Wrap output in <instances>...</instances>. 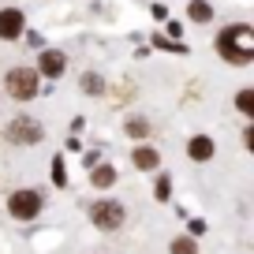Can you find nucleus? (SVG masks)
Wrapping results in <instances>:
<instances>
[{
    "label": "nucleus",
    "mask_w": 254,
    "mask_h": 254,
    "mask_svg": "<svg viewBox=\"0 0 254 254\" xmlns=\"http://www.w3.org/2000/svg\"><path fill=\"white\" fill-rule=\"evenodd\" d=\"M217 53L228 64H236V67H247V64L254 60V30L247 23L224 26V30L217 34Z\"/></svg>",
    "instance_id": "obj_1"
},
{
    "label": "nucleus",
    "mask_w": 254,
    "mask_h": 254,
    "mask_svg": "<svg viewBox=\"0 0 254 254\" xmlns=\"http://www.w3.org/2000/svg\"><path fill=\"white\" fill-rule=\"evenodd\" d=\"M187 15L194 19V23H209V19H213V8H209L206 0H190V4H187Z\"/></svg>",
    "instance_id": "obj_11"
},
{
    "label": "nucleus",
    "mask_w": 254,
    "mask_h": 254,
    "mask_svg": "<svg viewBox=\"0 0 254 254\" xmlns=\"http://www.w3.org/2000/svg\"><path fill=\"white\" fill-rule=\"evenodd\" d=\"M127 135L131 138H146L150 135V124H146V120H127Z\"/></svg>",
    "instance_id": "obj_14"
},
{
    "label": "nucleus",
    "mask_w": 254,
    "mask_h": 254,
    "mask_svg": "<svg viewBox=\"0 0 254 254\" xmlns=\"http://www.w3.org/2000/svg\"><path fill=\"white\" fill-rule=\"evenodd\" d=\"M194 251H198L194 239H176V243H172V254H194Z\"/></svg>",
    "instance_id": "obj_15"
},
{
    "label": "nucleus",
    "mask_w": 254,
    "mask_h": 254,
    "mask_svg": "<svg viewBox=\"0 0 254 254\" xmlns=\"http://www.w3.org/2000/svg\"><path fill=\"white\" fill-rule=\"evenodd\" d=\"M8 138H11V142H19V146H34V142L45 138V127H41L34 116H19L15 124L8 127Z\"/></svg>",
    "instance_id": "obj_5"
},
{
    "label": "nucleus",
    "mask_w": 254,
    "mask_h": 254,
    "mask_svg": "<svg viewBox=\"0 0 254 254\" xmlns=\"http://www.w3.org/2000/svg\"><path fill=\"white\" fill-rule=\"evenodd\" d=\"M90 183H94V187H112V183H116V168L112 165H97L94 172H90Z\"/></svg>",
    "instance_id": "obj_10"
},
{
    "label": "nucleus",
    "mask_w": 254,
    "mask_h": 254,
    "mask_svg": "<svg viewBox=\"0 0 254 254\" xmlns=\"http://www.w3.org/2000/svg\"><path fill=\"white\" fill-rule=\"evenodd\" d=\"M4 90H8V97H15V101H34L38 90H41L38 71H30V67H11V71L4 75Z\"/></svg>",
    "instance_id": "obj_2"
},
{
    "label": "nucleus",
    "mask_w": 254,
    "mask_h": 254,
    "mask_svg": "<svg viewBox=\"0 0 254 254\" xmlns=\"http://www.w3.org/2000/svg\"><path fill=\"white\" fill-rule=\"evenodd\" d=\"M124 206H120V202H112V198H101V202H94V206H90V221L97 224V228L101 232H116L120 224H124Z\"/></svg>",
    "instance_id": "obj_3"
},
{
    "label": "nucleus",
    "mask_w": 254,
    "mask_h": 254,
    "mask_svg": "<svg viewBox=\"0 0 254 254\" xmlns=\"http://www.w3.org/2000/svg\"><path fill=\"white\" fill-rule=\"evenodd\" d=\"M236 109L243 112V116H251V112H254V90H251V86H243V90L236 94Z\"/></svg>",
    "instance_id": "obj_12"
},
{
    "label": "nucleus",
    "mask_w": 254,
    "mask_h": 254,
    "mask_svg": "<svg viewBox=\"0 0 254 254\" xmlns=\"http://www.w3.org/2000/svg\"><path fill=\"white\" fill-rule=\"evenodd\" d=\"M53 183H56V187H64V183H67V180H64V161H60V157L53 161Z\"/></svg>",
    "instance_id": "obj_17"
},
{
    "label": "nucleus",
    "mask_w": 254,
    "mask_h": 254,
    "mask_svg": "<svg viewBox=\"0 0 254 254\" xmlns=\"http://www.w3.org/2000/svg\"><path fill=\"white\" fill-rule=\"evenodd\" d=\"M187 157L190 161H209V157H213V138H209V135H194L187 142Z\"/></svg>",
    "instance_id": "obj_9"
},
{
    "label": "nucleus",
    "mask_w": 254,
    "mask_h": 254,
    "mask_svg": "<svg viewBox=\"0 0 254 254\" xmlns=\"http://www.w3.org/2000/svg\"><path fill=\"white\" fill-rule=\"evenodd\" d=\"M26 30V15L19 8H0V41H15Z\"/></svg>",
    "instance_id": "obj_6"
},
{
    "label": "nucleus",
    "mask_w": 254,
    "mask_h": 254,
    "mask_svg": "<svg viewBox=\"0 0 254 254\" xmlns=\"http://www.w3.org/2000/svg\"><path fill=\"white\" fill-rule=\"evenodd\" d=\"M41 209H45V202H41L38 190H15L8 198V213L15 217V221H34Z\"/></svg>",
    "instance_id": "obj_4"
},
{
    "label": "nucleus",
    "mask_w": 254,
    "mask_h": 254,
    "mask_svg": "<svg viewBox=\"0 0 254 254\" xmlns=\"http://www.w3.org/2000/svg\"><path fill=\"white\" fill-rule=\"evenodd\" d=\"M131 165H135L138 172H153V168L161 165V153L153 150V146H135V150H131Z\"/></svg>",
    "instance_id": "obj_8"
},
{
    "label": "nucleus",
    "mask_w": 254,
    "mask_h": 254,
    "mask_svg": "<svg viewBox=\"0 0 254 254\" xmlns=\"http://www.w3.org/2000/svg\"><path fill=\"white\" fill-rule=\"evenodd\" d=\"M153 194H157L161 202H165L168 194H172V183H168V176H161V180H157V190H153Z\"/></svg>",
    "instance_id": "obj_16"
},
{
    "label": "nucleus",
    "mask_w": 254,
    "mask_h": 254,
    "mask_svg": "<svg viewBox=\"0 0 254 254\" xmlns=\"http://www.w3.org/2000/svg\"><path fill=\"white\" fill-rule=\"evenodd\" d=\"M150 11H153V19H168V8H165V4H153Z\"/></svg>",
    "instance_id": "obj_18"
},
{
    "label": "nucleus",
    "mask_w": 254,
    "mask_h": 254,
    "mask_svg": "<svg viewBox=\"0 0 254 254\" xmlns=\"http://www.w3.org/2000/svg\"><path fill=\"white\" fill-rule=\"evenodd\" d=\"M82 90H86V94H101V90H105V79H101V75H94V71L82 75Z\"/></svg>",
    "instance_id": "obj_13"
},
{
    "label": "nucleus",
    "mask_w": 254,
    "mask_h": 254,
    "mask_svg": "<svg viewBox=\"0 0 254 254\" xmlns=\"http://www.w3.org/2000/svg\"><path fill=\"white\" fill-rule=\"evenodd\" d=\"M64 67H67V56H64L60 49H45V53L38 56V75H45V79H60Z\"/></svg>",
    "instance_id": "obj_7"
}]
</instances>
